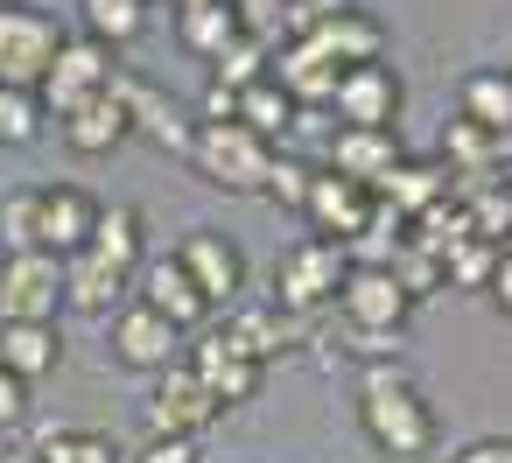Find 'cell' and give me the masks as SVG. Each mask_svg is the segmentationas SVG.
I'll use <instances>...</instances> for the list:
<instances>
[{"instance_id":"obj_1","label":"cell","mask_w":512,"mask_h":463,"mask_svg":"<svg viewBox=\"0 0 512 463\" xmlns=\"http://www.w3.org/2000/svg\"><path fill=\"white\" fill-rule=\"evenodd\" d=\"M358 428H365L372 449H386V456H428V449H435V407H428V393H421L407 372H393V365H372V372H365V386H358Z\"/></svg>"},{"instance_id":"obj_2","label":"cell","mask_w":512,"mask_h":463,"mask_svg":"<svg viewBox=\"0 0 512 463\" xmlns=\"http://www.w3.org/2000/svg\"><path fill=\"white\" fill-rule=\"evenodd\" d=\"M190 169L232 197H253L274 169V148L260 134H246L239 120H197V141H190Z\"/></svg>"},{"instance_id":"obj_3","label":"cell","mask_w":512,"mask_h":463,"mask_svg":"<svg viewBox=\"0 0 512 463\" xmlns=\"http://www.w3.org/2000/svg\"><path fill=\"white\" fill-rule=\"evenodd\" d=\"M344 246H330V239H295L281 260H274V309L281 316H302V309H323V302H337V281H344Z\"/></svg>"},{"instance_id":"obj_4","label":"cell","mask_w":512,"mask_h":463,"mask_svg":"<svg viewBox=\"0 0 512 463\" xmlns=\"http://www.w3.org/2000/svg\"><path fill=\"white\" fill-rule=\"evenodd\" d=\"M57 43L64 29L43 15V8H22V0H8L0 8V85H15V92H36L57 64Z\"/></svg>"},{"instance_id":"obj_5","label":"cell","mask_w":512,"mask_h":463,"mask_svg":"<svg viewBox=\"0 0 512 463\" xmlns=\"http://www.w3.org/2000/svg\"><path fill=\"white\" fill-rule=\"evenodd\" d=\"M113 50H99L92 36H64L57 43V64H50V78L36 85V99H43V120H64V113H78L85 99H99V92H113Z\"/></svg>"},{"instance_id":"obj_6","label":"cell","mask_w":512,"mask_h":463,"mask_svg":"<svg viewBox=\"0 0 512 463\" xmlns=\"http://www.w3.org/2000/svg\"><path fill=\"white\" fill-rule=\"evenodd\" d=\"M400 106H407V85H400L393 64H351V71H337V92H330L337 127L400 134Z\"/></svg>"},{"instance_id":"obj_7","label":"cell","mask_w":512,"mask_h":463,"mask_svg":"<svg viewBox=\"0 0 512 463\" xmlns=\"http://www.w3.org/2000/svg\"><path fill=\"white\" fill-rule=\"evenodd\" d=\"M337 316H344V330H358V337H400L407 316H414V302H407V288H400L386 267H344V281H337Z\"/></svg>"},{"instance_id":"obj_8","label":"cell","mask_w":512,"mask_h":463,"mask_svg":"<svg viewBox=\"0 0 512 463\" xmlns=\"http://www.w3.org/2000/svg\"><path fill=\"white\" fill-rule=\"evenodd\" d=\"M64 260L50 253H0V323H57Z\"/></svg>"},{"instance_id":"obj_9","label":"cell","mask_w":512,"mask_h":463,"mask_svg":"<svg viewBox=\"0 0 512 463\" xmlns=\"http://www.w3.org/2000/svg\"><path fill=\"white\" fill-rule=\"evenodd\" d=\"M141 421H148V442H197V435L218 421V407H211V393L190 379V365H169V372H155Z\"/></svg>"},{"instance_id":"obj_10","label":"cell","mask_w":512,"mask_h":463,"mask_svg":"<svg viewBox=\"0 0 512 463\" xmlns=\"http://www.w3.org/2000/svg\"><path fill=\"white\" fill-rule=\"evenodd\" d=\"M176 267L197 281V295H204L211 309H232V302H246V253H239V239H225V232L197 225V232L176 246Z\"/></svg>"},{"instance_id":"obj_11","label":"cell","mask_w":512,"mask_h":463,"mask_svg":"<svg viewBox=\"0 0 512 463\" xmlns=\"http://www.w3.org/2000/svg\"><path fill=\"white\" fill-rule=\"evenodd\" d=\"M190 379L211 393V407L225 414V407H246L253 393H260V379H267V365H253L225 330H204L197 344H190Z\"/></svg>"},{"instance_id":"obj_12","label":"cell","mask_w":512,"mask_h":463,"mask_svg":"<svg viewBox=\"0 0 512 463\" xmlns=\"http://www.w3.org/2000/svg\"><path fill=\"white\" fill-rule=\"evenodd\" d=\"M365 218H372V190H358V183H344V176H330V169L309 176V197H302V225H309V239L351 246V239L365 232Z\"/></svg>"},{"instance_id":"obj_13","label":"cell","mask_w":512,"mask_h":463,"mask_svg":"<svg viewBox=\"0 0 512 463\" xmlns=\"http://www.w3.org/2000/svg\"><path fill=\"white\" fill-rule=\"evenodd\" d=\"M113 323V358L127 365V372H169L176 365V351H183V330L176 323H162L155 309H141V302H127V309H113L106 316Z\"/></svg>"},{"instance_id":"obj_14","label":"cell","mask_w":512,"mask_h":463,"mask_svg":"<svg viewBox=\"0 0 512 463\" xmlns=\"http://www.w3.org/2000/svg\"><path fill=\"white\" fill-rule=\"evenodd\" d=\"M92 218H99V204H92L78 183H50V190H36V246H43L50 260L85 253Z\"/></svg>"},{"instance_id":"obj_15","label":"cell","mask_w":512,"mask_h":463,"mask_svg":"<svg viewBox=\"0 0 512 463\" xmlns=\"http://www.w3.org/2000/svg\"><path fill=\"white\" fill-rule=\"evenodd\" d=\"M134 302H141V309H155L162 323H176L183 337L211 316V302H204V295H197V281L176 267V253H169V260H141V267H134Z\"/></svg>"},{"instance_id":"obj_16","label":"cell","mask_w":512,"mask_h":463,"mask_svg":"<svg viewBox=\"0 0 512 463\" xmlns=\"http://www.w3.org/2000/svg\"><path fill=\"white\" fill-rule=\"evenodd\" d=\"M267 78L295 99V113H323V106H330V92H337V64H330L316 43H274Z\"/></svg>"},{"instance_id":"obj_17","label":"cell","mask_w":512,"mask_h":463,"mask_svg":"<svg viewBox=\"0 0 512 463\" xmlns=\"http://www.w3.org/2000/svg\"><path fill=\"white\" fill-rule=\"evenodd\" d=\"M113 92H120V106H127V127L134 134H148L155 148H169V155H190V141H197V120H183L176 113V99H162L155 85H141V78H113Z\"/></svg>"},{"instance_id":"obj_18","label":"cell","mask_w":512,"mask_h":463,"mask_svg":"<svg viewBox=\"0 0 512 463\" xmlns=\"http://www.w3.org/2000/svg\"><path fill=\"white\" fill-rule=\"evenodd\" d=\"M400 162V134H372V127H330V176H344V183H358V190H372L386 169Z\"/></svg>"},{"instance_id":"obj_19","label":"cell","mask_w":512,"mask_h":463,"mask_svg":"<svg viewBox=\"0 0 512 463\" xmlns=\"http://www.w3.org/2000/svg\"><path fill=\"white\" fill-rule=\"evenodd\" d=\"M442 197H456L442 162H407V155H400V162L372 183V204H386L393 218H421V211H428V204H442Z\"/></svg>"},{"instance_id":"obj_20","label":"cell","mask_w":512,"mask_h":463,"mask_svg":"<svg viewBox=\"0 0 512 463\" xmlns=\"http://www.w3.org/2000/svg\"><path fill=\"white\" fill-rule=\"evenodd\" d=\"M85 253H92V260H106L113 274H127V281H134V267L148 260V218H141L134 204H99Z\"/></svg>"},{"instance_id":"obj_21","label":"cell","mask_w":512,"mask_h":463,"mask_svg":"<svg viewBox=\"0 0 512 463\" xmlns=\"http://www.w3.org/2000/svg\"><path fill=\"white\" fill-rule=\"evenodd\" d=\"M57 134H64V148H71V155H113L134 127H127L120 92H99V99H85L78 113H64V120H57Z\"/></svg>"},{"instance_id":"obj_22","label":"cell","mask_w":512,"mask_h":463,"mask_svg":"<svg viewBox=\"0 0 512 463\" xmlns=\"http://www.w3.org/2000/svg\"><path fill=\"white\" fill-rule=\"evenodd\" d=\"M64 365V337L57 323H0V372H15L22 386L50 379Z\"/></svg>"},{"instance_id":"obj_23","label":"cell","mask_w":512,"mask_h":463,"mask_svg":"<svg viewBox=\"0 0 512 463\" xmlns=\"http://www.w3.org/2000/svg\"><path fill=\"white\" fill-rule=\"evenodd\" d=\"M302 43H316L337 71H351V64H386V29H379L365 8H344L337 22H323V29L302 36Z\"/></svg>"},{"instance_id":"obj_24","label":"cell","mask_w":512,"mask_h":463,"mask_svg":"<svg viewBox=\"0 0 512 463\" xmlns=\"http://www.w3.org/2000/svg\"><path fill=\"white\" fill-rule=\"evenodd\" d=\"M120 295H127V274H113L106 260H92V253H71V260H64V309H78V316H113Z\"/></svg>"},{"instance_id":"obj_25","label":"cell","mask_w":512,"mask_h":463,"mask_svg":"<svg viewBox=\"0 0 512 463\" xmlns=\"http://www.w3.org/2000/svg\"><path fill=\"white\" fill-rule=\"evenodd\" d=\"M456 120H470V127L491 134V141H512V71H470Z\"/></svg>"},{"instance_id":"obj_26","label":"cell","mask_w":512,"mask_h":463,"mask_svg":"<svg viewBox=\"0 0 512 463\" xmlns=\"http://www.w3.org/2000/svg\"><path fill=\"white\" fill-rule=\"evenodd\" d=\"M232 120L274 148V141H288V134H295V99H288L274 78H260V85H246V92L232 99Z\"/></svg>"},{"instance_id":"obj_27","label":"cell","mask_w":512,"mask_h":463,"mask_svg":"<svg viewBox=\"0 0 512 463\" xmlns=\"http://www.w3.org/2000/svg\"><path fill=\"white\" fill-rule=\"evenodd\" d=\"M498 155H505V141L477 134L470 120H449V134H442V169H449V176L491 183V176H498ZM470 183H463V190H470Z\"/></svg>"},{"instance_id":"obj_28","label":"cell","mask_w":512,"mask_h":463,"mask_svg":"<svg viewBox=\"0 0 512 463\" xmlns=\"http://www.w3.org/2000/svg\"><path fill=\"white\" fill-rule=\"evenodd\" d=\"M246 29H239V15H232V0H211V8H190V15H176V43L190 50V57H218L225 43H239Z\"/></svg>"},{"instance_id":"obj_29","label":"cell","mask_w":512,"mask_h":463,"mask_svg":"<svg viewBox=\"0 0 512 463\" xmlns=\"http://www.w3.org/2000/svg\"><path fill=\"white\" fill-rule=\"evenodd\" d=\"M225 337L253 358V365H267L274 351H281V337H288V323H281V309L267 302V309H253V302H232L225 309Z\"/></svg>"},{"instance_id":"obj_30","label":"cell","mask_w":512,"mask_h":463,"mask_svg":"<svg viewBox=\"0 0 512 463\" xmlns=\"http://www.w3.org/2000/svg\"><path fill=\"white\" fill-rule=\"evenodd\" d=\"M78 15H85V36L99 50H120L148 29V0H78Z\"/></svg>"},{"instance_id":"obj_31","label":"cell","mask_w":512,"mask_h":463,"mask_svg":"<svg viewBox=\"0 0 512 463\" xmlns=\"http://www.w3.org/2000/svg\"><path fill=\"white\" fill-rule=\"evenodd\" d=\"M267 57H274V43H260V36H239V43H225V50L211 57V85L239 99L246 85H260V78H267Z\"/></svg>"},{"instance_id":"obj_32","label":"cell","mask_w":512,"mask_h":463,"mask_svg":"<svg viewBox=\"0 0 512 463\" xmlns=\"http://www.w3.org/2000/svg\"><path fill=\"white\" fill-rule=\"evenodd\" d=\"M36 463H120V449H113V435H99V428H57V435H43V449H29Z\"/></svg>"},{"instance_id":"obj_33","label":"cell","mask_w":512,"mask_h":463,"mask_svg":"<svg viewBox=\"0 0 512 463\" xmlns=\"http://www.w3.org/2000/svg\"><path fill=\"white\" fill-rule=\"evenodd\" d=\"M43 141V99L0 85V148H36Z\"/></svg>"},{"instance_id":"obj_34","label":"cell","mask_w":512,"mask_h":463,"mask_svg":"<svg viewBox=\"0 0 512 463\" xmlns=\"http://www.w3.org/2000/svg\"><path fill=\"white\" fill-rule=\"evenodd\" d=\"M491 267H498V246L463 239V246L442 260V288H491Z\"/></svg>"},{"instance_id":"obj_35","label":"cell","mask_w":512,"mask_h":463,"mask_svg":"<svg viewBox=\"0 0 512 463\" xmlns=\"http://www.w3.org/2000/svg\"><path fill=\"white\" fill-rule=\"evenodd\" d=\"M0 246H8V253H43L36 246V190H8V197H0Z\"/></svg>"},{"instance_id":"obj_36","label":"cell","mask_w":512,"mask_h":463,"mask_svg":"<svg viewBox=\"0 0 512 463\" xmlns=\"http://www.w3.org/2000/svg\"><path fill=\"white\" fill-rule=\"evenodd\" d=\"M309 176H316L309 162H288V155H274V169H267V183H260V190H267L274 204L302 211V197H309Z\"/></svg>"},{"instance_id":"obj_37","label":"cell","mask_w":512,"mask_h":463,"mask_svg":"<svg viewBox=\"0 0 512 463\" xmlns=\"http://www.w3.org/2000/svg\"><path fill=\"white\" fill-rule=\"evenodd\" d=\"M29 421V386L15 372H0V428H22Z\"/></svg>"},{"instance_id":"obj_38","label":"cell","mask_w":512,"mask_h":463,"mask_svg":"<svg viewBox=\"0 0 512 463\" xmlns=\"http://www.w3.org/2000/svg\"><path fill=\"white\" fill-rule=\"evenodd\" d=\"M449 463H512V435H484V442H470V449H456Z\"/></svg>"},{"instance_id":"obj_39","label":"cell","mask_w":512,"mask_h":463,"mask_svg":"<svg viewBox=\"0 0 512 463\" xmlns=\"http://www.w3.org/2000/svg\"><path fill=\"white\" fill-rule=\"evenodd\" d=\"M134 463H204V456H197V442H148Z\"/></svg>"},{"instance_id":"obj_40","label":"cell","mask_w":512,"mask_h":463,"mask_svg":"<svg viewBox=\"0 0 512 463\" xmlns=\"http://www.w3.org/2000/svg\"><path fill=\"white\" fill-rule=\"evenodd\" d=\"M491 302H498V316H512V246L498 253V267H491V288H484Z\"/></svg>"},{"instance_id":"obj_41","label":"cell","mask_w":512,"mask_h":463,"mask_svg":"<svg viewBox=\"0 0 512 463\" xmlns=\"http://www.w3.org/2000/svg\"><path fill=\"white\" fill-rule=\"evenodd\" d=\"M169 8H176V15H190V8H211V0H169Z\"/></svg>"},{"instance_id":"obj_42","label":"cell","mask_w":512,"mask_h":463,"mask_svg":"<svg viewBox=\"0 0 512 463\" xmlns=\"http://www.w3.org/2000/svg\"><path fill=\"white\" fill-rule=\"evenodd\" d=\"M8 463H36V456H8Z\"/></svg>"},{"instance_id":"obj_43","label":"cell","mask_w":512,"mask_h":463,"mask_svg":"<svg viewBox=\"0 0 512 463\" xmlns=\"http://www.w3.org/2000/svg\"><path fill=\"white\" fill-rule=\"evenodd\" d=\"M0 8H8V0H0Z\"/></svg>"},{"instance_id":"obj_44","label":"cell","mask_w":512,"mask_h":463,"mask_svg":"<svg viewBox=\"0 0 512 463\" xmlns=\"http://www.w3.org/2000/svg\"><path fill=\"white\" fill-rule=\"evenodd\" d=\"M505 71H512V64H505Z\"/></svg>"}]
</instances>
